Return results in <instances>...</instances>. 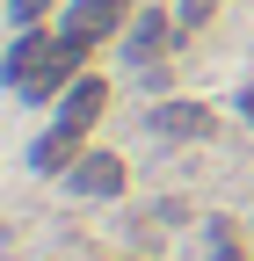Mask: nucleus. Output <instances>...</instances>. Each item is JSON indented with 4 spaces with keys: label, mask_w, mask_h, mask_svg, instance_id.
Instances as JSON below:
<instances>
[{
    "label": "nucleus",
    "mask_w": 254,
    "mask_h": 261,
    "mask_svg": "<svg viewBox=\"0 0 254 261\" xmlns=\"http://www.w3.org/2000/svg\"><path fill=\"white\" fill-rule=\"evenodd\" d=\"M109 109V80H94V73H80L73 87H66V102H58V130H94V116Z\"/></svg>",
    "instance_id": "5"
},
{
    "label": "nucleus",
    "mask_w": 254,
    "mask_h": 261,
    "mask_svg": "<svg viewBox=\"0 0 254 261\" xmlns=\"http://www.w3.org/2000/svg\"><path fill=\"white\" fill-rule=\"evenodd\" d=\"M211 261H247V254H240V247H218V254H211Z\"/></svg>",
    "instance_id": "11"
},
{
    "label": "nucleus",
    "mask_w": 254,
    "mask_h": 261,
    "mask_svg": "<svg viewBox=\"0 0 254 261\" xmlns=\"http://www.w3.org/2000/svg\"><path fill=\"white\" fill-rule=\"evenodd\" d=\"M240 109H247V123H254V87H247V94H240Z\"/></svg>",
    "instance_id": "12"
},
{
    "label": "nucleus",
    "mask_w": 254,
    "mask_h": 261,
    "mask_svg": "<svg viewBox=\"0 0 254 261\" xmlns=\"http://www.w3.org/2000/svg\"><path fill=\"white\" fill-rule=\"evenodd\" d=\"M131 15H138L131 0H73V8H66V37H80V44L94 51L102 37H116V29L131 22Z\"/></svg>",
    "instance_id": "2"
},
{
    "label": "nucleus",
    "mask_w": 254,
    "mask_h": 261,
    "mask_svg": "<svg viewBox=\"0 0 254 261\" xmlns=\"http://www.w3.org/2000/svg\"><path fill=\"white\" fill-rule=\"evenodd\" d=\"M174 15H160V8H138L131 15V37H123V58H131V65H153V58H160L167 44H174Z\"/></svg>",
    "instance_id": "4"
},
{
    "label": "nucleus",
    "mask_w": 254,
    "mask_h": 261,
    "mask_svg": "<svg viewBox=\"0 0 254 261\" xmlns=\"http://www.w3.org/2000/svg\"><path fill=\"white\" fill-rule=\"evenodd\" d=\"M218 8H225V0H182V15H174V22H182V29H204Z\"/></svg>",
    "instance_id": "9"
},
{
    "label": "nucleus",
    "mask_w": 254,
    "mask_h": 261,
    "mask_svg": "<svg viewBox=\"0 0 254 261\" xmlns=\"http://www.w3.org/2000/svg\"><path fill=\"white\" fill-rule=\"evenodd\" d=\"M51 51V37H44V29H22V37H15V51H8V80L22 87L29 73H37V58Z\"/></svg>",
    "instance_id": "8"
},
{
    "label": "nucleus",
    "mask_w": 254,
    "mask_h": 261,
    "mask_svg": "<svg viewBox=\"0 0 254 261\" xmlns=\"http://www.w3.org/2000/svg\"><path fill=\"white\" fill-rule=\"evenodd\" d=\"M51 8V0H8V15H15V29H37V15Z\"/></svg>",
    "instance_id": "10"
},
{
    "label": "nucleus",
    "mask_w": 254,
    "mask_h": 261,
    "mask_svg": "<svg viewBox=\"0 0 254 261\" xmlns=\"http://www.w3.org/2000/svg\"><path fill=\"white\" fill-rule=\"evenodd\" d=\"M123 181H131V174H123V160H116V152H80V160H73V174H66V189L87 196V203L123 196Z\"/></svg>",
    "instance_id": "3"
},
{
    "label": "nucleus",
    "mask_w": 254,
    "mask_h": 261,
    "mask_svg": "<svg viewBox=\"0 0 254 261\" xmlns=\"http://www.w3.org/2000/svg\"><path fill=\"white\" fill-rule=\"evenodd\" d=\"M73 160H80V130H44V138H37V152H29V167H37V174H73Z\"/></svg>",
    "instance_id": "7"
},
{
    "label": "nucleus",
    "mask_w": 254,
    "mask_h": 261,
    "mask_svg": "<svg viewBox=\"0 0 254 261\" xmlns=\"http://www.w3.org/2000/svg\"><path fill=\"white\" fill-rule=\"evenodd\" d=\"M80 58H87V44L58 29V37H51V51L37 58V73H29V80H22L15 94H22V102H51V94H66V87L80 80Z\"/></svg>",
    "instance_id": "1"
},
{
    "label": "nucleus",
    "mask_w": 254,
    "mask_h": 261,
    "mask_svg": "<svg viewBox=\"0 0 254 261\" xmlns=\"http://www.w3.org/2000/svg\"><path fill=\"white\" fill-rule=\"evenodd\" d=\"M145 123L160 130V138H211V130H218V116H211L204 102H160Z\"/></svg>",
    "instance_id": "6"
}]
</instances>
